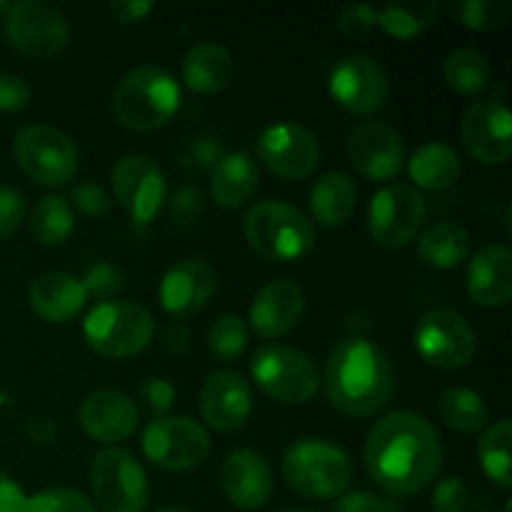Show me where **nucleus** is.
<instances>
[{
	"instance_id": "nucleus-46",
	"label": "nucleus",
	"mask_w": 512,
	"mask_h": 512,
	"mask_svg": "<svg viewBox=\"0 0 512 512\" xmlns=\"http://www.w3.org/2000/svg\"><path fill=\"white\" fill-rule=\"evenodd\" d=\"M335 512H403V508L393 498L355 490V493L340 495V500L335 503Z\"/></svg>"
},
{
	"instance_id": "nucleus-42",
	"label": "nucleus",
	"mask_w": 512,
	"mask_h": 512,
	"mask_svg": "<svg viewBox=\"0 0 512 512\" xmlns=\"http://www.w3.org/2000/svg\"><path fill=\"white\" fill-rule=\"evenodd\" d=\"M470 503V490L460 475H450L443 478L433 490V500L430 508L433 512H465Z\"/></svg>"
},
{
	"instance_id": "nucleus-31",
	"label": "nucleus",
	"mask_w": 512,
	"mask_h": 512,
	"mask_svg": "<svg viewBox=\"0 0 512 512\" xmlns=\"http://www.w3.org/2000/svg\"><path fill=\"white\" fill-rule=\"evenodd\" d=\"M438 18L435 0H393L378 10V25L395 40L423 35Z\"/></svg>"
},
{
	"instance_id": "nucleus-5",
	"label": "nucleus",
	"mask_w": 512,
	"mask_h": 512,
	"mask_svg": "<svg viewBox=\"0 0 512 512\" xmlns=\"http://www.w3.org/2000/svg\"><path fill=\"white\" fill-rule=\"evenodd\" d=\"M280 473L288 488L303 498L333 500L348 490L353 480V463L333 440L300 438L283 453Z\"/></svg>"
},
{
	"instance_id": "nucleus-44",
	"label": "nucleus",
	"mask_w": 512,
	"mask_h": 512,
	"mask_svg": "<svg viewBox=\"0 0 512 512\" xmlns=\"http://www.w3.org/2000/svg\"><path fill=\"white\" fill-rule=\"evenodd\" d=\"M70 200H73L70 205H75L85 218H103L110 210V195L105 193L103 185L90 183V180L75 185Z\"/></svg>"
},
{
	"instance_id": "nucleus-27",
	"label": "nucleus",
	"mask_w": 512,
	"mask_h": 512,
	"mask_svg": "<svg viewBox=\"0 0 512 512\" xmlns=\"http://www.w3.org/2000/svg\"><path fill=\"white\" fill-rule=\"evenodd\" d=\"M233 55L228 48L213 43H198L185 53L183 80L193 93L215 95L225 90L233 80Z\"/></svg>"
},
{
	"instance_id": "nucleus-45",
	"label": "nucleus",
	"mask_w": 512,
	"mask_h": 512,
	"mask_svg": "<svg viewBox=\"0 0 512 512\" xmlns=\"http://www.w3.org/2000/svg\"><path fill=\"white\" fill-rule=\"evenodd\" d=\"M25 220V198L20 190L0 185V240L13 235Z\"/></svg>"
},
{
	"instance_id": "nucleus-50",
	"label": "nucleus",
	"mask_w": 512,
	"mask_h": 512,
	"mask_svg": "<svg viewBox=\"0 0 512 512\" xmlns=\"http://www.w3.org/2000/svg\"><path fill=\"white\" fill-rule=\"evenodd\" d=\"M25 503H28V498H25L23 488L8 473L0 470V512H23Z\"/></svg>"
},
{
	"instance_id": "nucleus-23",
	"label": "nucleus",
	"mask_w": 512,
	"mask_h": 512,
	"mask_svg": "<svg viewBox=\"0 0 512 512\" xmlns=\"http://www.w3.org/2000/svg\"><path fill=\"white\" fill-rule=\"evenodd\" d=\"M80 428L90 440L115 445L128 440L138 428V408L133 400L118 390H98L80 405Z\"/></svg>"
},
{
	"instance_id": "nucleus-21",
	"label": "nucleus",
	"mask_w": 512,
	"mask_h": 512,
	"mask_svg": "<svg viewBox=\"0 0 512 512\" xmlns=\"http://www.w3.org/2000/svg\"><path fill=\"white\" fill-rule=\"evenodd\" d=\"M305 310V295L295 280H270L258 290L248 308V325L263 340H278L300 323Z\"/></svg>"
},
{
	"instance_id": "nucleus-34",
	"label": "nucleus",
	"mask_w": 512,
	"mask_h": 512,
	"mask_svg": "<svg viewBox=\"0 0 512 512\" xmlns=\"http://www.w3.org/2000/svg\"><path fill=\"white\" fill-rule=\"evenodd\" d=\"M443 78L458 95H478L490 85V63L480 50L458 48L445 58Z\"/></svg>"
},
{
	"instance_id": "nucleus-4",
	"label": "nucleus",
	"mask_w": 512,
	"mask_h": 512,
	"mask_svg": "<svg viewBox=\"0 0 512 512\" xmlns=\"http://www.w3.org/2000/svg\"><path fill=\"white\" fill-rule=\"evenodd\" d=\"M243 235L268 263H300L315 248L313 223L283 200L255 203L243 218Z\"/></svg>"
},
{
	"instance_id": "nucleus-26",
	"label": "nucleus",
	"mask_w": 512,
	"mask_h": 512,
	"mask_svg": "<svg viewBox=\"0 0 512 512\" xmlns=\"http://www.w3.org/2000/svg\"><path fill=\"white\" fill-rule=\"evenodd\" d=\"M258 163L243 150L225 153L210 170V195L225 210L243 208L258 190Z\"/></svg>"
},
{
	"instance_id": "nucleus-10",
	"label": "nucleus",
	"mask_w": 512,
	"mask_h": 512,
	"mask_svg": "<svg viewBox=\"0 0 512 512\" xmlns=\"http://www.w3.org/2000/svg\"><path fill=\"white\" fill-rule=\"evenodd\" d=\"M143 453L155 468L185 473L208 460L210 435L198 420L185 415H163L150 420L143 430Z\"/></svg>"
},
{
	"instance_id": "nucleus-47",
	"label": "nucleus",
	"mask_w": 512,
	"mask_h": 512,
	"mask_svg": "<svg viewBox=\"0 0 512 512\" xmlns=\"http://www.w3.org/2000/svg\"><path fill=\"white\" fill-rule=\"evenodd\" d=\"M140 400H143L145 410L155 418L168 415V410L175 405V388L165 378H150L145 380L140 388Z\"/></svg>"
},
{
	"instance_id": "nucleus-30",
	"label": "nucleus",
	"mask_w": 512,
	"mask_h": 512,
	"mask_svg": "<svg viewBox=\"0 0 512 512\" xmlns=\"http://www.w3.org/2000/svg\"><path fill=\"white\" fill-rule=\"evenodd\" d=\"M473 240L458 223H435L420 235L418 255L435 270H453L470 258Z\"/></svg>"
},
{
	"instance_id": "nucleus-18",
	"label": "nucleus",
	"mask_w": 512,
	"mask_h": 512,
	"mask_svg": "<svg viewBox=\"0 0 512 512\" xmlns=\"http://www.w3.org/2000/svg\"><path fill=\"white\" fill-rule=\"evenodd\" d=\"M348 155L355 170L373 183L398 178L405 165V143L393 125L365 120L350 133Z\"/></svg>"
},
{
	"instance_id": "nucleus-16",
	"label": "nucleus",
	"mask_w": 512,
	"mask_h": 512,
	"mask_svg": "<svg viewBox=\"0 0 512 512\" xmlns=\"http://www.w3.org/2000/svg\"><path fill=\"white\" fill-rule=\"evenodd\" d=\"M328 90L335 103L353 115L378 113L388 98V75L370 55L353 53L333 65Z\"/></svg>"
},
{
	"instance_id": "nucleus-33",
	"label": "nucleus",
	"mask_w": 512,
	"mask_h": 512,
	"mask_svg": "<svg viewBox=\"0 0 512 512\" xmlns=\"http://www.w3.org/2000/svg\"><path fill=\"white\" fill-rule=\"evenodd\" d=\"M438 413L448 428L458 430V433H480L488 425V405L480 398V393L470 388H453L443 390L438 400Z\"/></svg>"
},
{
	"instance_id": "nucleus-52",
	"label": "nucleus",
	"mask_w": 512,
	"mask_h": 512,
	"mask_svg": "<svg viewBox=\"0 0 512 512\" xmlns=\"http://www.w3.org/2000/svg\"><path fill=\"white\" fill-rule=\"evenodd\" d=\"M25 433H28V438L33 440V443L50 445V443H55L58 428H55L48 418H30L28 423H25Z\"/></svg>"
},
{
	"instance_id": "nucleus-38",
	"label": "nucleus",
	"mask_w": 512,
	"mask_h": 512,
	"mask_svg": "<svg viewBox=\"0 0 512 512\" xmlns=\"http://www.w3.org/2000/svg\"><path fill=\"white\" fill-rule=\"evenodd\" d=\"M23 512H98L93 500L70 488H48L28 498Z\"/></svg>"
},
{
	"instance_id": "nucleus-35",
	"label": "nucleus",
	"mask_w": 512,
	"mask_h": 512,
	"mask_svg": "<svg viewBox=\"0 0 512 512\" xmlns=\"http://www.w3.org/2000/svg\"><path fill=\"white\" fill-rule=\"evenodd\" d=\"M510 448H512V423L510 420H500L493 428L483 433L478 443L480 465H483L485 475L493 480L498 488H512V468H510Z\"/></svg>"
},
{
	"instance_id": "nucleus-39",
	"label": "nucleus",
	"mask_w": 512,
	"mask_h": 512,
	"mask_svg": "<svg viewBox=\"0 0 512 512\" xmlns=\"http://www.w3.org/2000/svg\"><path fill=\"white\" fill-rule=\"evenodd\" d=\"M170 225L175 230H193L203 218V195L195 185H180L173 190L168 203Z\"/></svg>"
},
{
	"instance_id": "nucleus-29",
	"label": "nucleus",
	"mask_w": 512,
	"mask_h": 512,
	"mask_svg": "<svg viewBox=\"0 0 512 512\" xmlns=\"http://www.w3.org/2000/svg\"><path fill=\"white\" fill-rule=\"evenodd\" d=\"M460 170H463L460 155L448 143H435V140L420 145L408 163V175L413 185L430 190V193L450 188L460 178Z\"/></svg>"
},
{
	"instance_id": "nucleus-40",
	"label": "nucleus",
	"mask_w": 512,
	"mask_h": 512,
	"mask_svg": "<svg viewBox=\"0 0 512 512\" xmlns=\"http://www.w3.org/2000/svg\"><path fill=\"white\" fill-rule=\"evenodd\" d=\"M80 283H83L88 298L100 300V303H110V300H115L120 295L125 278L115 265L95 263L85 270V278Z\"/></svg>"
},
{
	"instance_id": "nucleus-1",
	"label": "nucleus",
	"mask_w": 512,
	"mask_h": 512,
	"mask_svg": "<svg viewBox=\"0 0 512 512\" xmlns=\"http://www.w3.org/2000/svg\"><path fill=\"white\" fill-rule=\"evenodd\" d=\"M365 468L390 498H408L428 488L443 465V443L428 418L398 410L370 428L365 438Z\"/></svg>"
},
{
	"instance_id": "nucleus-43",
	"label": "nucleus",
	"mask_w": 512,
	"mask_h": 512,
	"mask_svg": "<svg viewBox=\"0 0 512 512\" xmlns=\"http://www.w3.org/2000/svg\"><path fill=\"white\" fill-rule=\"evenodd\" d=\"M338 30L348 38H363L368 35L370 30L378 25V8L368 3H355V5H345L343 10L338 13V20H335Z\"/></svg>"
},
{
	"instance_id": "nucleus-14",
	"label": "nucleus",
	"mask_w": 512,
	"mask_h": 512,
	"mask_svg": "<svg viewBox=\"0 0 512 512\" xmlns=\"http://www.w3.org/2000/svg\"><path fill=\"white\" fill-rule=\"evenodd\" d=\"M110 183L115 200L135 225H148L168 195L163 170L145 155H123L110 170Z\"/></svg>"
},
{
	"instance_id": "nucleus-6",
	"label": "nucleus",
	"mask_w": 512,
	"mask_h": 512,
	"mask_svg": "<svg viewBox=\"0 0 512 512\" xmlns=\"http://www.w3.org/2000/svg\"><path fill=\"white\" fill-rule=\"evenodd\" d=\"M83 335L90 350L110 360L140 355L155 335V320L148 308L128 300L98 303L83 320Z\"/></svg>"
},
{
	"instance_id": "nucleus-32",
	"label": "nucleus",
	"mask_w": 512,
	"mask_h": 512,
	"mask_svg": "<svg viewBox=\"0 0 512 512\" xmlns=\"http://www.w3.org/2000/svg\"><path fill=\"white\" fill-rule=\"evenodd\" d=\"M75 233L73 205L63 195H45L30 218V235L45 248H60Z\"/></svg>"
},
{
	"instance_id": "nucleus-20",
	"label": "nucleus",
	"mask_w": 512,
	"mask_h": 512,
	"mask_svg": "<svg viewBox=\"0 0 512 512\" xmlns=\"http://www.w3.org/2000/svg\"><path fill=\"white\" fill-rule=\"evenodd\" d=\"M218 288L213 265L200 258H185L168 268L160 280V305L170 318H190L200 313Z\"/></svg>"
},
{
	"instance_id": "nucleus-19",
	"label": "nucleus",
	"mask_w": 512,
	"mask_h": 512,
	"mask_svg": "<svg viewBox=\"0 0 512 512\" xmlns=\"http://www.w3.org/2000/svg\"><path fill=\"white\" fill-rule=\"evenodd\" d=\"M253 410L250 383L235 370H215L200 390V413L218 433H235L243 428Z\"/></svg>"
},
{
	"instance_id": "nucleus-24",
	"label": "nucleus",
	"mask_w": 512,
	"mask_h": 512,
	"mask_svg": "<svg viewBox=\"0 0 512 512\" xmlns=\"http://www.w3.org/2000/svg\"><path fill=\"white\" fill-rule=\"evenodd\" d=\"M465 290L480 308H505L512 300V250L485 245L465 270Z\"/></svg>"
},
{
	"instance_id": "nucleus-41",
	"label": "nucleus",
	"mask_w": 512,
	"mask_h": 512,
	"mask_svg": "<svg viewBox=\"0 0 512 512\" xmlns=\"http://www.w3.org/2000/svg\"><path fill=\"white\" fill-rule=\"evenodd\" d=\"M223 155V140L215 138V135H198V138L190 140L183 148V153H180V168L205 173V170H213L215 163H218Z\"/></svg>"
},
{
	"instance_id": "nucleus-28",
	"label": "nucleus",
	"mask_w": 512,
	"mask_h": 512,
	"mask_svg": "<svg viewBox=\"0 0 512 512\" xmlns=\"http://www.w3.org/2000/svg\"><path fill=\"white\" fill-rule=\"evenodd\" d=\"M355 203H358V188L343 170H330L323 178L315 180L308 195L313 220H318L323 228H340L348 223Z\"/></svg>"
},
{
	"instance_id": "nucleus-2",
	"label": "nucleus",
	"mask_w": 512,
	"mask_h": 512,
	"mask_svg": "<svg viewBox=\"0 0 512 512\" xmlns=\"http://www.w3.org/2000/svg\"><path fill=\"white\" fill-rule=\"evenodd\" d=\"M325 383L330 405L350 418H368L390 403L395 390L388 355L368 338H345L325 360Z\"/></svg>"
},
{
	"instance_id": "nucleus-9",
	"label": "nucleus",
	"mask_w": 512,
	"mask_h": 512,
	"mask_svg": "<svg viewBox=\"0 0 512 512\" xmlns=\"http://www.w3.org/2000/svg\"><path fill=\"white\" fill-rule=\"evenodd\" d=\"M20 170L40 185H65L78 173L80 153L70 135L53 125H28L13 140Z\"/></svg>"
},
{
	"instance_id": "nucleus-13",
	"label": "nucleus",
	"mask_w": 512,
	"mask_h": 512,
	"mask_svg": "<svg viewBox=\"0 0 512 512\" xmlns=\"http://www.w3.org/2000/svg\"><path fill=\"white\" fill-rule=\"evenodd\" d=\"M425 220V200L413 185L393 183L373 195L368 208V233L375 245L400 250L418 238Z\"/></svg>"
},
{
	"instance_id": "nucleus-22",
	"label": "nucleus",
	"mask_w": 512,
	"mask_h": 512,
	"mask_svg": "<svg viewBox=\"0 0 512 512\" xmlns=\"http://www.w3.org/2000/svg\"><path fill=\"white\" fill-rule=\"evenodd\" d=\"M220 485L235 508L260 510L273 495V473L268 460L250 448L228 453L220 465Z\"/></svg>"
},
{
	"instance_id": "nucleus-51",
	"label": "nucleus",
	"mask_w": 512,
	"mask_h": 512,
	"mask_svg": "<svg viewBox=\"0 0 512 512\" xmlns=\"http://www.w3.org/2000/svg\"><path fill=\"white\" fill-rule=\"evenodd\" d=\"M108 10L120 25H130L140 23V20L153 10V3H143V0H118V3L110 5Z\"/></svg>"
},
{
	"instance_id": "nucleus-3",
	"label": "nucleus",
	"mask_w": 512,
	"mask_h": 512,
	"mask_svg": "<svg viewBox=\"0 0 512 512\" xmlns=\"http://www.w3.org/2000/svg\"><path fill=\"white\" fill-rule=\"evenodd\" d=\"M115 120L133 133L165 128L180 108V85L158 65H140L118 80L110 98Z\"/></svg>"
},
{
	"instance_id": "nucleus-12",
	"label": "nucleus",
	"mask_w": 512,
	"mask_h": 512,
	"mask_svg": "<svg viewBox=\"0 0 512 512\" xmlns=\"http://www.w3.org/2000/svg\"><path fill=\"white\" fill-rule=\"evenodd\" d=\"M5 35L18 53L48 60L68 45L70 25L58 5L48 0H20L5 13Z\"/></svg>"
},
{
	"instance_id": "nucleus-11",
	"label": "nucleus",
	"mask_w": 512,
	"mask_h": 512,
	"mask_svg": "<svg viewBox=\"0 0 512 512\" xmlns=\"http://www.w3.org/2000/svg\"><path fill=\"white\" fill-rule=\"evenodd\" d=\"M413 345L420 360L438 370H460L475 358L478 338L458 310L438 308L415 323Z\"/></svg>"
},
{
	"instance_id": "nucleus-49",
	"label": "nucleus",
	"mask_w": 512,
	"mask_h": 512,
	"mask_svg": "<svg viewBox=\"0 0 512 512\" xmlns=\"http://www.w3.org/2000/svg\"><path fill=\"white\" fill-rule=\"evenodd\" d=\"M160 345L173 355L183 353V350L190 345L188 325H185L183 320H175V318L168 320V323L163 325V330H160Z\"/></svg>"
},
{
	"instance_id": "nucleus-54",
	"label": "nucleus",
	"mask_w": 512,
	"mask_h": 512,
	"mask_svg": "<svg viewBox=\"0 0 512 512\" xmlns=\"http://www.w3.org/2000/svg\"><path fill=\"white\" fill-rule=\"evenodd\" d=\"M283 512H318V510H310V508H290V510H283Z\"/></svg>"
},
{
	"instance_id": "nucleus-48",
	"label": "nucleus",
	"mask_w": 512,
	"mask_h": 512,
	"mask_svg": "<svg viewBox=\"0 0 512 512\" xmlns=\"http://www.w3.org/2000/svg\"><path fill=\"white\" fill-rule=\"evenodd\" d=\"M30 88L20 75L0 73V113H20L28 108Z\"/></svg>"
},
{
	"instance_id": "nucleus-36",
	"label": "nucleus",
	"mask_w": 512,
	"mask_h": 512,
	"mask_svg": "<svg viewBox=\"0 0 512 512\" xmlns=\"http://www.w3.org/2000/svg\"><path fill=\"white\" fill-rule=\"evenodd\" d=\"M248 348V325L238 315H220L208 330V350L220 363H233Z\"/></svg>"
},
{
	"instance_id": "nucleus-8",
	"label": "nucleus",
	"mask_w": 512,
	"mask_h": 512,
	"mask_svg": "<svg viewBox=\"0 0 512 512\" xmlns=\"http://www.w3.org/2000/svg\"><path fill=\"white\" fill-rule=\"evenodd\" d=\"M90 488L100 512H145L148 508V475L140 460L123 448H108L95 455Z\"/></svg>"
},
{
	"instance_id": "nucleus-7",
	"label": "nucleus",
	"mask_w": 512,
	"mask_h": 512,
	"mask_svg": "<svg viewBox=\"0 0 512 512\" xmlns=\"http://www.w3.org/2000/svg\"><path fill=\"white\" fill-rule=\"evenodd\" d=\"M255 385L285 405H303L320 390L318 365L303 350L285 343H265L250 360Z\"/></svg>"
},
{
	"instance_id": "nucleus-17",
	"label": "nucleus",
	"mask_w": 512,
	"mask_h": 512,
	"mask_svg": "<svg viewBox=\"0 0 512 512\" xmlns=\"http://www.w3.org/2000/svg\"><path fill=\"white\" fill-rule=\"evenodd\" d=\"M465 150L480 165H505L512 155V115L503 100H478L460 120Z\"/></svg>"
},
{
	"instance_id": "nucleus-25",
	"label": "nucleus",
	"mask_w": 512,
	"mask_h": 512,
	"mask_svg": "<svg viewBox=\"0 0 512 512\" xmlns=\"http://www.w3.org/2000/svg\"><path fill=\"white\" fill-rule=\"evenodd\" d=\"M83 283L60 270L38 275L28 290V303L33 313L45 323H68L85 308Z\"/></svg>"
},
{
	"instance_id": "nucleus-37",
	"label": "nucleus",
	"mask_w": 512,
	"mask_h": 512,
	"mask_svg": "<svg viewBox=\"0 0 512 512\" xmlns=\"http://www.w3.org/2000/svg\"><path fill=\"white\" fill-rule=\"evenodd\" d=\"M453 13L465 28L490 33L508 23L510 3L508 0H460Z\"/></svg>"
},
{
	"instance_id": "nucleus-15",
	"label": "nucleus",
	"mask_w": 512,
	"mask_h": 512,
	"mask_svg": "<svg viewBox=\"0 0 512 512\" xmlns=\"http://www.w3.org/2000/svg\"><path fill=\"white\" fill-rule=\"evenodd\" d=\"M255 155L273 175L283 180H303L320 163L318 138L298 123L268 125L255 140Z\"/></svg>"
},
{
	"instance_id": "nucleus-53",
	"label": "nucleus",
	"mask_w": 512,
	"mask_h": 512,
	"mask_svg": "<svg viewBox=\"0 0 512 512\" xmlns=\"http://www.w3.org/2000/svg\"><path fill=\"white\" fill-rule=\"evenodd\" d=\"M153 512H190V510L178 508V505H163V508H155Z\"/></svg>"
}]
</instances>
